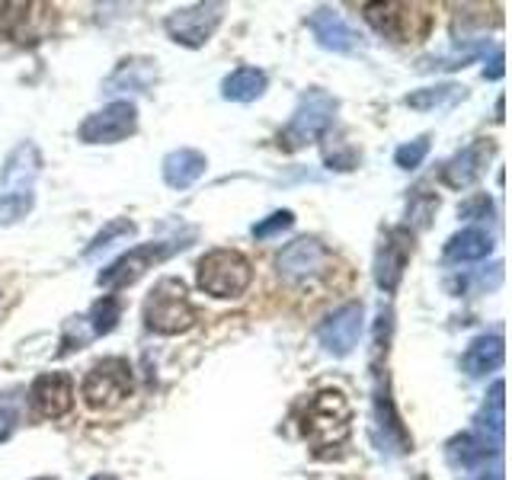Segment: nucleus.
<instances>
[{
    "instance_id": "nucleus-1",
    "label": "nucleus",
    "mask_w": 512,
    "mask_h": 480,
    "mask_svg": "<svg viewBox=\"0 0 512 480\" xmlns=\"http://www.w3.org/2000/svg\"><path fill=\"white\" fill-rule=\"evenodd\" d=\"M141 317H144V327H148L151 333H160V336L186 333L199 324V311L192 308L183 279H173V276L160 279L151 288V295L144 298Z\"/></svg>"
},
{
    "instance_id": "nucleus-2",
    "label": "nucleus",
    "mask_w": 512,
    "mask_h": 480,
    "mask_svg": "<svg viewBox=\"0 0 512 480\" xmlns=\"http://www.w3.org/2000/svg\"><path fill=\"white\" fill-rule=\"evenodd\" d=\"M301 429L317 448H336L352 429V404L343 391H317L301 413Z\"/></svg>"
},
{
    "instance_id": "nucleus-3",
    "label": "nucleus",
    "mask_w": 512,
    "mask_h": 480,
    "mask_svg": "<svg viewBox=\"0 0 512 480\" xmlns=\"http://www.w3.org/2000/svg\"><path fill=\"white\" fill-rule=\"evenodd\" d=\"M336 109H340V103H336V96H330L327 90H320V87L304 90L292 119L282 128L279 144L285 151H301V148H308V144L320 141L333 128Z\"/></svg>"
},
{
    "instance_id": "nucleus-4",
    "label": "nucleus",
    "mask_w": 512,
    "mask_h": 480,
    "mask_svg": "<svg viewBox=\"0 0 512 480\" xmlns=\"http://www.w3.org/2000/svg\"><path fill=\"white\" fill-rule=\"evenodd\" d=\"M199 288L212 298H240L253 282V266L240 250H212L199 260Z\"/></svg>"
},
{
    "instance_id": "nucleus-5",
    "label": "nucleus",
    "mask_w": 512,
    "mask_h": 480,
    "mask_svg": "<svg viewBox=\"0 0 512 480\" xmlns=\"http://www.w3.org/2000/svg\"><path fill=\"white\" fill-rule=\"evenodd\" d=\"M183 247H186L183 240H157V244H138L128 253H122L119 260H112L100 272V276H96V282H100V288H106V292L128 288V285H135L148 269H154L157 263L170 260V256L180 253Z\"/></svg>"
},
{
    "instance_id": "nucleus-6",
    "label": "nucleus",
    "mask_w": 512,
    "mask_h": 480,
    "mask_svg": "<svg viewBox=\"0 0 512 480\" xmlns=\"http://www.w3.org/2000/svg\"><path fill=\"white\" fill-rule=\"evenodd\" d=\"M135 388V375H132V365L125 359L112 356V359H103L96 362L90 372L84 375V384H80V394L90 407L96 410H109L122 404V400L132 394Z\"/></svg>"
},
{
    "instance_id": "nucleus-7",
    "label": "nucleus",
    "mask_w": 512,
    "mask_h": 480,
    "mask_svg": "<svg viewBox=\"0 0 512 480\" xmlns=\"http://www.w3.org/2000/svg\"><path fill=\"white\" fill-rule=\"evenodd\" d=\"M138 128V109L128 100H116L103 106L100 112H90V116L80 122L77 138L84 144H119L128 135H135Z\"/></svg>"
},
{
    "instance_id": "nucleus-8",
    "label": "nucleus",
    "mask_w": 512,
    "mask_h": 480,
    "mask_svg": "<svg viewBox=\"0 0 512 480\" xmlns=\"http://www.w3.org/2000/svg\"><path fill=\"white\" fill-rule=\"evenodd\" d=\"M221 4H192V7H180L173 10L164 29L173 42H180L186 48H202L208 39L215 36V29L221 26Z\"/></svg>"
},
{
    "instance_id": "nucleus-9",
    "label": "nucleus",
    "mask_w": 512,
    "mask_h": 480,
    "mask_svg": "<svg viewBox=\"0 0 512 480\" xmlns=\"http://www.w3.org/2000/svg\"><path fill=\"white\" fill-rule=\"evenodd\" d=\"M359 336H362V304L359 301H349L343 308H336L333 314L324 317V324L317 327L320 346L336 359L349 356V352L359 346Z\"/></svg>"
},
{
    "instance_id": "nucleus-10",
    "label": "nucleus",
    "mask_w": 512,
    "mask_h": 480,
    "mask_svg": "<svg viewBox=\"0 0 512 480\" xmlns=\"http://www.w3.org/2000/svg\"><path fill=\"white\" fill-rule=\"evenodd\" d=\"M413 256V234L410 228H391L384 234L381 247L375 253V282L381 292H397L400 279H404V269Z\"/></svg>"
},
{
    "instance_id": "nucleus-11",
    "label": "nucleus",
    "mask_w": 512,
    "mask_h": 480,
    "mask_svg": "<svg viewBox=\"0 0 512 480\" xmlns=\"http://www.w3.org/2000/svg\"><path fill=\"white\" fill-rule=\"evenodd\" d=\"M55 23V10L45 4H4L0 7V32L20 45H36Z\"/></svg>"
},
{
    "instance_id": "nucleus-12",
    "label": "nucleus",
    "mask_w": 512,
    "mask_h": 480,
    "mask_svg": "<svg viewBox=\"0 0 512 480\" xmlns=\"http://www.w3.org/2000/svg\"><path fill=\"white\" fill-rule=\"evenodd\" d=\"M327 266H330V250L317 237H298L276 256L279 276L292 282L320 276V272H327Z\"/></svg>"
},
{
    "instance_id": "nucleus-13",
    "label": "nucleus",
    "mask_w": 512,
    "mask_h": 480,
    "mask_svg": "<svg viewBox=\"0 0 512 480\" xmlns=\"http://www.w3.org/2000/svg\"><path fill=\"white\" fill-rule=\"evenodd\" d=\"M29 400L45 420H61L74 407V378L68 372H42L32 381Z\"/></svg>"
},
{
    "instance_id": "nucleus-14",
    "label": "nucleus",
    "mask_w": 512,
    "mask_h": 480,
    "mask_svg": "<svg viewBox=\"0 0 512 480\" xmlns=\"http://www.w3.org/2000/svg\"><path fill=\"white\" fill-rule=\"evenodd\" d=\"M493 157V141L477 138L468 148H461L455 157H448L442 164V183L452 189H468L480 173H484L487 160Z\"/></svg>"
},
{
    "instance_id": "nucleus-15",
    "label": "nucleus",
    "mask_w": 512,
    "mask_h": 480,
    "mask_svg": "<svg viewBox=\"0 0 512 480\" xmlns=\"http://www.w3.org/2000/svg\"><path fill=\"white\" fill-rule=\"evenodd\" d=\"M375 429L384 432L381 436V452H394V455H404L410 452V436L400 416L394 410V400L388 391V378H384V388L375 384Z\"/></svg>"
},
{
    "instance_id": "nucleus-16",
    "label": "nucleus",
    "mask_w": 512,
    "mask_h": 480,
    "mask_svg": "<svg viewBox=\"0 0 512 480\" xmlns=\"http://www.w3.org/2000/svg\"><path fill=\"white\" fill-rule=\"evenodd\" d=\"M362 13L381 36H388L394 42H410L416 36V29H413L416 13L407 4H365Z\"/></svg>"
},
{
    "instance_id": "nucleus-17",
    "label": "nucleus",
    "mask_w": 512,
    "mask_h": 480,
    "mask_svg": "<svg viewBox=\"0 0 512 480\" xmlns=\"http://www.w3.org/2000/svg\"><path fill=\"white\" fill-rule=\"evenodd\" d=\"M506 359V343L500 333H484L477 336V340H471V346L464 349L461 356V372L471 375V378H484L490 372H496V368L503 365Z\"/></svg>"
},
{
    "instance_id": "nucleus-18",
    "label": "nucleus",
    "mask_w": 512,
    "mask_h": 480,
    "mask_svg": "<svg viewBox=\"0 0 512 480\" xmlns=\"http://www.w3.org/2000/svg\"><path fill=\"white\" fill-rule=\"evenodd\" d=\"M445 455H448V461L455 464V468L474 471V468H484L490 458L500 455V445L490 442L487 436H480V432H461V436L448 439Z\"/></svg>"
},
{
    "instance_id": "nucleus-19",
    "label": "nucleus",
    "mask_w": 512,
    "mask_h": 480,
    "mask_svg": "<svg viewBox=\"0 0 512 480\" xmlns=\"http://www.w3.org/2000/svg\"><path fill=\"white\" fill-rule=\"evenodd\" d=\"M308 29L314 32V39L330 48V52H352L356 48V32L349 29V23L343 20L340 13L330 7H320L308 16Z\"/></svg>"
},
{
    "instance_id": "nucleus-20",
    "label": "nucleus",
    "mask_w": 512,
    "mask_h": 480,
    "mask_svg": "<svg viewBox=\"0 0 512 480\" xmlns=\"http://www.w3.org/2000/svg\"><path fill=\"white\" fill-rule=\"evenodd\" d=\"M205 167H208V160L196 148H176L164 157V164H160L167 186L173 189H189L205 173Z\"/></svg>"
},
{
    "instance_id": "nucleus-21",
    "label": "nucleus",
    "mask_w": 512,
    "mask_h": 480,
    "mask_svg": "<svg viewBox=\"0 0 512 480\" xmlns=\"http://www.w3.org/2000/svg\"><path fill=\"white\" fill-rule=\"evenodd\" d=\"M39 167H42V160H39L36 144L26 141L7 157L4 170H0V183H4L7 192H29V183L36 180Z\"/></svg>"
},
{
    "instance_id": "nucleus-22",
    "label": "nucleus",
    "mask_w": 512,
    "mask_h": 480,
    "mask_svg": "<svg viewBox=\"0 0 512 480\" xmlns=\"http://www.w3.org/2000/svg\"><path fill=\"white\" fill-rule=\"evenodd\" d=\"M269 87V77L260 68H237L221 80V96L228 103H253Z\"/></svg>"
},
{
    "instance_id": "nucleus-23",
    "label": "nucleus",
    "mask_w": 512,
    "mask_h": 480,
    "mask_svg": "<svg viewBox=\"0 0 512 480\" xmlns=\"http://www.w3.org/2000/svg\"><path fill=\"white\" fill-rule=\"evenodd\" d=\"M493 250V237L480 228H464L458 234L448 237V244L442 250V256L448 263H474V260H484Z\"/></svg>"
},
{
    "instance_id": "nucleus-24",
    "label": "nucleus",
    "mask_w": 512,
    "mask_h": 480,
    "mask_svg": "<svg viewBox=\"0 0 512 480\" xmlns=\"http://www.w3.org/2000/svg\"><path fill=\"white\" fill-rule=\"evenodd\" d=\"M506 384L503 381H493V388L484 400V407L477 410V429L487 432V439L500 445L503 442V423H506Z\"/></svg>"
},
{
    "instance_id": "nucleus-25",
    "label": "nucleus",
    "mask_w": 512,
    "mask_h": 480,
    "mask_svg": "<svg viewBox=\"0 0 512 480\" xmlns=\"http://www.w3.org/2000/svg\"><path fill=\"white\" fill-rule=\"evenodd\" d=\"M458 100H464V87H458V84H436V87H423V90H413L404 96V103L420 112L452 106Z\"/></svg>"
},
{
    "instance_id": "nucleus-26",
    "label": "nucleus",
    "mask_w": 512,
    "mask_h": 480,
    "mask_svg": "<svg viewBox=\"0 0 512 480\" xmlns=\"http://www.w3.org/2000/svg\"><path fill=\"white\" fill-rule=\"evenodd\" d=\"M119 317H122V304L116 295H103L100 301H93V308L87 314V324H90V333L93 336H106L116 330L119 324Z\"/></svg>"
},
{
    "instance_id": "nucleus-27",
    "label": "nucleus",
    "mask_w": 512,
    "mask_h": 480,
    "mask_svg": "<svg viewBox=\"0 0 512 480\" xmlns=\"http://www.w3.org/2000/svg\"><path fill=\"white\" fill-rule=\"evenodd\" d=\"M32 205H36L32 192H4V196H0V228L26 218L32 212Z\"/></svg>"
},
{
    "instance_id": "nucleus-28",
    "label": "nucleus",
    "mask_w": 512,
    "mask_h": 480,
    "mask_svg": "<svg viewBox=\"0 0 512 480\" xmlns=\"http://www.w3.org/2000/svg\"><path fill=\"white\" fill-rule=\"evenodd\" d=\"M135 231H138V228H135V221H128V218H112V221H106V228L90 240V247L84 250V256H96L100 250H106V247L116 244L119 237H132Z\"/></svg>"
},
{
    "instance_id": "nucleus-29",
    "label": "nucleus",
    "mask_w": 512,
    "mask_h": 480,
    "mask_svg": "<svg viewBox=\"0 0 512 480\" xmlns=\"http://www.w3.org/2000/svg\"><path fill=\"white\" fill-rule=\"evenodd\" d=\"M426 154H429V135H420L407 144H400V148L394 151V164L400 170H416L426 160Z\"/></svg>"
},
{
    "instance_id": "nucleus-30",
    "label": "nucleus",
    "mask_w": 512,
    "mask_h": 480,
    "mask_svg": "<svg viewBox=\"0 0 512 480\" xmlns=\"http://www.w3.org/2000/svg\"><path fill=\"white\" fill-rule=\"evenodd\" d=\"M295 224V215L288 212V208H279V212H272L269 218H263V221H256L253 224V237L256 240H269V237H276V234H282V231H288Z\"/></svg>"
},
{
    "instance_id": "nucleus-31",
    "label": "nucleus",
    "mask_w": 512,
    "mask_h": 480,
    "mask_svg": "<svg viewBox=\"0 0 512 480\" xmlns=\"http://www.w3.org/2000/svg\"><path fill=\"white\" fill-rule=\"evenodd\" d=\"M439 208V196H432V192H426V186H416L413 196H410V221H416L423 228V224H429V215Z\"/></svg>"
},
{
    "instance_id": "nucleus-32",
    "label": "nucleus",
    "mask_w": 512,
    "mask_h": 480,
    "mask_svg": "<svg viewBox=\"0 0 512 480\" xmlns=\"http://www.w3.org/2000/svg\"><path fill=\"white\" fill-rule=\"evenodd\" d=\"M458 215L461 218H487L490 215V199L487 196H474L471 202H464L458 208Z\"/></svg>"
},
{
    "instance_id": "nucleus-33",
    "label": "nucleus",
    "mask_w": 512,
    "mask_h": 480,
    "mask_svg": "<svg viewBox=\"0 0 512 480\" xmlns=\"http://www.w3.org/2000/svg\"><path fill=\"white\" fill-rule=\"evenodd\" d=\"M484 77H487V80H500V77H503V52H496V55L490 58V68H484Z\"/></svg>"
},
{
    "instance_id": "nucleus-34",
    "label": "nucleus",
    "mask_w": 512,
    "mask_h": 480,
    "mask_svg": "<svg viewBox=\"0 0 512 480\" xmlns=\"http://www.w3.org/2000/svg\"><path fill=\"white\" fill-rule=\"evenodd\" d=\"M10 432H13V416L7 410H0V442L10 439Z\"/></svg>"
},
{
    "instance_id": "nucleus-35",
    "label": "nucleus",
    "mask_w": 512,
    "mask_h": 480,
    "mask_svg": "<svg viewBox=\"0 0 512 480\" xmlns=\"http://www.w3.org/2000/svg\"><path fill=\"white\" fill-rule=\"evenodd\" d=\"M93 480H119V477H112V474H96Z\"/></svg>"
},
{
    "instance_id": "nucleus-36",
    "label": "nucleus",
    "mask_w": 512,
    "mask_h": 480,
    "mask_svg": "<svg viewBox=\"0 0 512 480\" xmlns=\"http://www.w3.org/2000/svg\"><path fill=\"white\" fill-rule=\"evenodd\" d=\"M39 480H52V477H39Z\"/></svg>"
}]
</instances>
